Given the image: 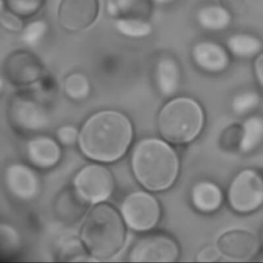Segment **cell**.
<instances>
[{
    "label": "cell",
    "mask_w": 263,
    "mask_h": 263,
    "mask_svg": "<svg viewBox=\"0 0 263 263\" xmlns=\"http://www.w3.org/2000/svg\"><path fill=\"white\" fill-rule=\"evenodd\" d=\"M133 138L128 118L116 110H102L92 115L79 134L81 152L90 159L112 162L127 152Z\"/></svg>",
    "instance_id": "6da1fadb"
},
{
    "label": "cell",
    "mask_w": 263,
    "mask_h": 263,
    "mask_svg": "<svg viewBox=\"0 0 263 263\" xmlns=\"http://www.w3.org/2000/svg\"><path fill=\"white\" fill-rule=\"evenodd\" d=\"M132 164L140 184L152 192L171 189L181 171V161L172 144L158 138L140 141L132 154Z\"/></svg>",
    "instance_id": "7a4b0ae2"
},
{
    "label": "cell",
    "mask_w": 263,
    "mask_h": 263,
    "mask_svg": "<svg viewBox=\"0 0 263 263\" xmlns=\"http://www.w3.org/2000/svg\"><path fill=\"white\" fill-rule=\"evenodd\" d=\"M125 226L118 211L110 204H97L86 215L81 241L90 255L100 259L112 258L122 249Z\"/></svg>",
    "instance_id": "3957f363"
},
{
    "label": "cell",
    "mask_w": 263,
    "mask_h": 263,
    "mask_svg": "<svg viewBox=\"0 0 263 263\" xmlns=\"http://www.w3.org/2000/svg\"><path fill=\"white\" fill-rule=\"evenodd\" d=\"M206 121L205 111L198 101L189 97H178L163 106L157 126L164 141L172 145L185 146L201 136Z\"/></svg>",
    "instance_id": "277c9868"
},
{
    "label": "cell",
    "mask_w": 263,
    "mask_h": 263,
    "mask_svg": "<svg viewBox=\"0 0 263 263\" xmlns=\"http://www.w3.org/2000/svg\"><path fill=\"white\" fill-rule=\"evenodd\" d=\"M226 202L236 215L255 213L263 207V176L260 169L245 167L229 181Z\"/></svg>",
    "instance_id": "5b68a950"
},
{
    "label": "cell",
    "mask_w": 263,
    "mask_h": 263,
    "mask_svg": "<svg viewBox=\"0 0 263 263\" xmlns=\"http://www.w3.org/2000/svg\"><path fill=\"white\" fill-rule=\"evenodd\" d=\"M215 244L222 261L232 262L252 261L261 249V240L253 232L243 229L226 231L218 237Z\"/></svg>",
    "instance_id": "8992f818"
},
{
    "label": "cell",
    "mask_w": 263,
    "mask_h": 263,
    "mask_svg": "<svg viewBox=\"0 0 263 263\" xmlns=\"http://www.w3.org/2000/svg\"><path fill=\"white\" fill-rule=\"evenodd\" d=\"M121 214L130 229L136 231L150 230L161 218V205L150 194L135 192L123 201Z\"/></svg>",
    "instance_id": "52a82bcc"
},
{
    "label": "cell",
    "mask_w": 263,
    "mask_h": 263,
    "mask_svg": "<svg viewBox=\"0 0 263 263\" xmlns=\"http://www.w3.org/2000/svg\"><path fill=\"white\" fill-rule=\"evenodd\" d=\"M181 256L178 241L170 235L158 233L147 235L137 241L130 254L134 262H175Z\"/></svg>",
    "instance_id": "ba28073f"
},
{
    "label": "cell",
    "mask_w": 263,
    "mask_h": 263,
    "mask_svg": "<svg viewBox=\"0 0 263 263\" xmlns=\"http://www.w3.org/2000/svg\"><path fill=\"white\" fill-rule=\"evenodd\" d=\"M111 172L102 165L90 164L81 169L74 178L78 195L87 202L98 204L107 200L114 190Z\"/></svg>",
    "instance_id": "9c48e42d"
},
{
    "label": "cell",
    "mask_w": 263,
    "mask_h": 263,
    "mask_svg": "<svg viewBox=\"0 0 263 263\" xmlns=\"http://www.w3.org/2000/svg\"><path fill=\"white\" fill-rule=\"evenodd\" d=\"M9 117L16 128L21 132L41 130L47 125L48 117L41 103L28 95H16L9 105Z\"/></svg>",
    "instance_id": "30bf717a"
},
{
    "label": "cell",
    "mask_w": 263,
    "mask_h": 263,
    "mask_svg": "<svg viewBox=\"0 0 263 263\" xmlns=\"http://www.w3.org/2000/svg\"><path fill=\"white\" fill-rule=\"evenodd\" d=\"M98 13V0H62L58 10V20L65 30L78 32L91 25Z\"/></svg>",
    "instance_id": "8fae6325"
},
{
    "label": "cell",
    "mask_w": 263,
    "mask_h": 263,
    "mask_svg": "<svg viewBox=\"0 0 263 263\" xmlns=\"http://www.w3.org/2000/svg\"><path fill=\"white\" fill-rule=\"evenodd\" d=\"M191 206L197 213L204 215L218 212L226 202V192L221 186L210 179H199L189 191Z\"/></svg>",
    "instance_id": "7c38bea8"
},
{
    "label": "cell",
    "mask_w": 263,
    "mask_h": 263,
    "mask_svg": "<svg viewBox=\"0 0 263 263\" xmlns=\"http://www.w3.org/2000/svg\"><path fill=\"white\" fill-rule=\"evenodd\" d=\"M7 78L13 84L27 85L36 82L43 74V66L31 53L19 51L8 57L5 64Z\"/></svg>",
    "instance_id": "4fadbf2b"
},
{
    "label": "cell",
    "mask_w": 263,
    "mask_h": 263,
    "mask_svg": "<svg viewBox=\"0 0 263 263\" xmlns=\"http://www.w3.org/2000/svg\"><path fill=\"white\" fill-rule=\"evenodd\" d=\"M5 181L10 193L23 201H30L37 195L39 180L35 172L22 164H13L6 170Z\"/></svg>",
    "instance_id": "5bb4252c"
},
{
    "label": "cell",
    "mask_w": 263,
    "mask_h": 263,
    "mask_svg": "<svg viewBox=\"0 0 263 263\" xmlns=\"http://www.w3.org/2000/svg\"><path fill=\"white\" fill-rule=\"evenodd\" d=\"M192 58L195 64L207 73H221L229 64L227 52L221 46L211 41L198 43L192 50Z\"/></svg>",
    "instance_id": "9a60e30c"
},
{
    "label": "cell",
    "mask_w": 263,
    "mask_h": 263,
    "mask_svg": "<svg viewBox=\"0 0 263 263\" xmlns=\"http://www.w3.org/2000/svg\"><path fill=\"white\" fill-rule=\"evenodd\" d=\"M27 155L33 165L39 168H50L59 161L61 156V148L51 138L39 137L29 142Z\"/></svg>",
    "instance_id": "2e32d148"
},
{
    "label": "cell",
    "mask_w": 263,
    "mask_h": 263,
    "mask_svg": "<svg viewBox=\"0 0 263 263\" xmlns=\"http://www.w3.org/2000/svg\"><path fill=\"white\" fill-rule=\"evenodd\" d=\"M180 80L178 63L170 57L160 58L155 68V82L160 93L166 98L173 96L178 91Z\"/></svg>",
    "instance_id": "e0dca14e"
},
{
    "label": "cell",
    "mask_w": 263,
    "mask_h": 263,
    "mask_svg": "<svg viewBox=\"0 0 263 263\" xmlns=\"http://www.w3.org/2000/svg\"><path fill=\"white\" fill-rule=\"evenodd\" d=\"M241 124V140L239 153L249 155L258 150L263 144V117L251 115Z\"/></svg>",
    "instance_id": "ac0fdd59"
},
{
    "label": "cell",
    "mask_w": 263,
    "mask_h": 263,
    "mask_svg": "<svg viewBox=\"0 0 263 263\" xmlns=\"http://www.w3.org/2000/svg\"><path fill=\"white\" fill-rule=\"evenodd\" d=\"M107 9L111 16L124 18L144 17L150 13L148 0H107Z\"/></svg>",
    "instance_id": "d6986e66"
},
{
    "label": "cell",
    "mask_w": 263,
    "mask_h": 263,
    "mask_svg": "<svg viewBox=\"0 0 263 263\" xmlns=\"http://www.w3.org/2000/svg\"><path fill=\"white\" fill-rule=\"evenodd\" d=\"M197 21L202 28L210 31L224 30L231 22L230 13L224 7L208 6L198 10Z\"/></svg>",
    "instance_id": "ffe728a7"
},
{
    "label": "cell",
    "mask_w": 263,
    "mask_h": 263,
    "mask_svg": "<svg viewBox=\"0 0 263 263\" xmlns=\"http://www.w3.org/2000/svg\"><path fill=\"white\" fill-rule=\"evenodd\" d=\"M229 50L238 58H249L256 55L261 48L259 40L249 34H235L227 41Z\"/></svg>",
    "instance_id": "44dd1931"
},
{
    "label": "cell",
    "mask_w": 263,
    "mask_h": 263,
    "mask_svg": "<svg viewBox=\"0 0 263 263\" xmlns=\"http://www.w3.org/2000/svg\"><path fill=\"white\" fill-rule=\"evenodd\" d=\"M66 95L73 101H83L90 95V84L88 78L81 73H71L64 81Z\"/></svg>",
    "instance_id": "7402d4cb"
},
{
    "label": "cell",
    "mask_w": 263,
    "mask_h": 263,
    "mask_svg": "<svg viewBox=\"0 0 263 263\" xmlns=\"http://www.w3.org/2000/svg\"><path fill=\"white\" fill-rule=\"evenodd\" d=\"M261 102L260 95L252 90L237 93L232 101L231 107L236 116L248 117L252 115Z\"/></svg>",
    "instance_id": "603a6c76"
},
{
    "label": "cell",
    "mask_w": 263,
    "mask_h": 263,
    "mask_svg": "<svg viewBox=\"0 0 263 263\" xmlns=\"http://www.w3.org/2000/svg\"><path fill=\"white\" fill-rule=\"evenodd\" d=\"M121 34L130 38H143L152 33L148 23L140 18H119L115 23Z\"/></svg>",
    "instance_id": "cb8c5ba5"
},
{
    "label": "cell",
    "mask_w": 263,
    "mask_h": 263,
    "mask_svg": "<svg viewBox=\"0 0 263 263\" xmlns=\"http://www.w3.org/2000/svg\"><path fill=\"white\" fill-rule=\"evenodd\" d=\"M241 140V123H232L224 127L218 136V147L226 152H239Z\"/></svg>",
    "instance_id": "d4e9b609"
},
{
    "label": "cell",
    "mask_w": 263,
    "mask_h": 263,
    "mask_svg": "<svg viewBox=\"0 0 263 263\" xmlns=\"http://www.w3.org/2000/svg\"><path fill=\"white\" fill-rule=\"evenodd\" d=\"M7 10L21 18H28L39 13L45 0H3Z\"/></svg>",
    "instance_id": "484cf974"
},
{
    "label": "cell",
    "mask_w": 263,
    "mask_h": 263,
    "mask_svg": "<svg viewBox=\"0 0 263 263\" xmlns=\"http://www.w3.org/2000/svg\"><path fill=\"white\" fill-rule=\"evenodd\" d=\"M21 245V237L14 228L8 224L0 226V251L4 257L16 253Z\"/></svg>",
    "instance_id": "4316f807"
},
{
    "label": "cell",
    "mask_w": 263,
    "mask_h": 263,
    "mask_svg": "<svg viewBox=\"0 0 263 263\" xmlns=\"http://www.w3.org/2000/svg\"><path fill=\"white\" fill-rule=\"evenodd\" d=\"M47 29L48 27L45 21H33L23 30V41L29 47H34L42 41L47 33Z\"/></svg>",
    "instance_id": "83f0119b"
},
{
    "label": "cell",
    "mask_w": 263,
    "mask_h": 263,
    "mask_svg": "<svg viewBox=\"0 0 263 263\" xmlns=\"http://www.w3.org/2000/svg\"><path fill=\"white\" fill-rule=\"evenodd\" d=\"M220 261H222V257L215 244L203 246L195 255V261L198 262H217Z\"/></svg>",
    "instance_id": "f1b7e54d"
},
{
    "label": "cell",
    "mask_w": 263,
    "mask_h": 263,
    "mask_svg": "<svg viewBox=\"0 0 263 263\" xmlns=\"http://www.w3.org/2000/svg\"><path fill=\"white\" fill-rule=\"evenodd\" d=\"M0 22L3 27L9 31L18 32L24 29V22L21 17L8 10L5 12L2 11L0 16Z\"/></svg>",
    "instance_id": "f546056e"
},
{
    "label": "cell",
    "mask_w": 263,
    "mask_h": 263,
    "mask_svg": "<svg viewBox=\"0 0 263 263\" xmlns=\"http://www.w3.org/2000/svg\"><path fill=\"white\" fill-rule=\"evenodd\" d=\"M58 140L61 144L64 145H72L76 142L78 138H79V134L76 127L72 126H64L58 129Z\"/></svg>",
    "instance_id": "4dcf8cb0"
},
{
    "label": "cell",
    "mask_w": 263,
    "mask_h": 263,
    "mask_svg": "<svg viewBox=\"0 0 263 263\" xmlns=\"http://www.w3.org/2000/svg\"><path fill=\"white\" fill-rule=\"evenodd\" d=\"M222 7L232 14H242L246 9V0H219Z\"/></svg>",
    "instance_id": "1f68e13d"
},
{
    "label": "cell",
    "mask_w": 263,
    "mask_h": 263,
    "mask_svg": "<svg viewBox=\"0 0 263 263\" xmlns=\"http://www.w3.org/2000/svg\"><path fill=\"white\" fill-rule=\"evenodd\" d=\"M254 69H255L257 81H258V84L261 86V88L263 89V53L260 54L255 59Z\"/></svg>",
    "instance_id": "d6a6232c"
},
{
    "label": "cell",
    "mask_w": 263,
    "mask_h": 263,
    "mask_svg": "<svg viewBox=\"0 0 263 263\" xmlns=\"http://www.w3.org/2000/svg\"><path fill=\"white\" fill-rule=\"evenodd\" d=\"M153 1L160 4H169L171 3L174 2L175 0H153Z\"/></svg>",
    "instance_id": "836d02e7"
},
{
    "label": "cell",
    "mask_w": 263,
    "mask_h": 263,
    "mask_svg": "<svg viewBox=\"0 0 263 263\" xmlns=\"http://www.w3.org/2000/svg\"><path fill=\"white\" fill-rule=\"evenodd\" d=\"M261 241H262V242H263V229H262V232H261Z\"/></svg>",
    "instance_id": "e575fe53"
},
{
    "label": "cell",
    "mask_w": 263,
    "mask_h": 263,
    "mask_svg": "<svg viewBox=\"0 0 263 263\" xmlns=\"http://www.w3.org/2000/svg\"><path fill=\"white\" fill-rule=\"evenodd\" d=\"M260 172H261V175L263 176V168L260 169Z\"/></svg>",
    "instance_id": "d590c367"
}]
</instances>
